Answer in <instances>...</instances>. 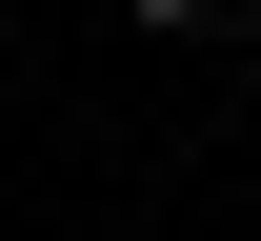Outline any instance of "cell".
I'll list each match as a JSON object with an SVG mask.
<instances>
[{
	"label": "cell",
	"instance_id": "cell-1",
	"mask_svg": "<svg viewBox=\"0 0 261 241\" xmlns=\"http://www.w3.org/2000/svg\"><path fill=\"white\" fill-rule=\"evenodd\" d=\"M121 20H221V0H121Z\"/></svg>",
	"mask_w": 261,
	"mask_h": 241
}]
</instances>
